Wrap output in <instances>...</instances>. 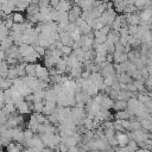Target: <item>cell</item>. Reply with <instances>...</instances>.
<instances>
[{
  "label": "cell",
  "mask_w": 152,
  "mask_h": 152,
  "mask_svg": "<svg viewBox=\"0 0 152 152\" xmlns=\"http://www.w3.org/2000/svg\"><path fill=\"white\" fill-rule=\"evenodd\" d=\"M11 138L14 141H21V140H24V131L20 127L11 128Z\"/></svg>",
  "instance_id": "obj_1"
},
{
  "label": "cell",
  "mask_w": 152,
  "mask_h": 152,
  "mask_svg": "<svg viewBox=\"0 0 152 152\" xmlns=\"http://www.w3.org/2000/svg\"><path fill=\"white\" fill-rule=\"evenodd\" d=\"M115 139H116V141H118V145H119L120 147H124V146H126V145L128 144V141H129V135L121 132V133H118V135L115 137Z\"/></svg>",
  "instance_id": "obj_2"
},
{
  "label": "cell",
  "mask_w": 152,
  "mask_h": 152,
  "mask_svg": "<svg viewBox=\"0 0 152 152\" xmlns=\"http://www.w3.org/2000/svg\"><path fill=\"white\" fill-rule=\"evenodd\" d=\"M30 104L26 101H21L18 104H15V110L19 112V114H27L30 112Z\"/></svg>",
  "instance_id": "obj_3"
},
{
  "label": "cell",
  "mask_w": 152,
  "mask_h": 152,
  "mask_svg": "<svg viewBox=\"0 0 152 152\" xmlns=\"http://www.w3.org/2000/svg\"><path fill=\"white\" fill-rule=\"evenodd\" d=\"M127 21L129 23V25H135V26H138V25L140 24V18H139V15L135 14V13H129V14H127Z\"/></svg>",
  "instance_id": "obj_4"
},
{
  "label": "cell",
  "mask_w": 152,
  "mask_h": 152,
  "mask_svg": "<svg viewBox=\"0 0 152 152\" xmlns=\"http://www.w3.org/2000/svg\"><path fill=\"white\" fill-rule=\"evenodd\" d=\"M129 118H131V114H129L126 109H124V110H118L116 114H115V119H116V120H129Z\"/></svg>",
  "instance_id": "obj_5"
},
{
  "label": "cell",
  "mask_w": 152,
  "mask_h": 152,
  "mask_svg": "<svg viewBox=\"0 0 152 152\" xmlns=\"http://www.w3.org/2000/svg\"><path fill=\"white\" fill-rule=\"evenodd\" d=\"M12 44H13L12 38H11V37H6L5 39H2V40L0 42V48H1L2 50H8V49L12 46Z\"/></svg>",
  "instance_id": "obj_6"
},
{
  "label": "cell",
  "mask_w": 152,
  "mask_h": 152,
  "mask_svg": "<svg viewBox=\"0 0 152 152\" xmlns=\"http://www.w3.org/2000/svg\"><path fill=\"white\" fill-rule=\"evenodd\" d=\"M11 18H12V20H13L14 24H23V23H25L24 15L21 13H19V12H14Z\"/></svg>",
  "instance_id": "obj_7"
},
{
  "label": "cell",
  "mask_w": 152,
  "mask_h": 152,
  "mask_svg": "<svg viewBox=\"0 0 152 152\" xmlns=\"http://www.w3.org/2000/svg\"><path fill=\"white\" fill-rule=\"evenodd\" d=\"M34 68H36V64H33V63H27V64L25 65V74H26V76L34 77Z\"/></svg>",
  "instance_id": "obj_8"
},
{
  "label": "cell",
  "mask_w": 152,
  "mask_h": 152,
  "mask_svg": "<svg viewBox=\"0 0 152 152\" xmlns=\"http://www.w3.org/2000/svg\"><path fill=\"white\" fill-rule=\"evenodd\" d=\"M118 82L122 83V84H128L131 82V76L127 75L126 72H121V75L118 76Z\"/></svg>",
  "instance_id": "obj_9"
},
{
  "label": "cell",
  "mask_w": 152,
  "mask_h": 152,
  "mask_svg": "<svg viewBox=\"0 0 152 152\" xmlns=\"http://www.w3.org/2000/svg\"><path fill=\"white\" fill-rule=\"evenodd\" d=\"M113 108L118 112V110H124L126 109V101H122V100H116L113 104Z\"/></svg>",
  "instance_id": "obj_10"
},
{
  "label": "cell",
  "mask_w": 152,
  "mask_h": 152,
  "mask_svg": "<svg viewBox=\"0 0 152 152\" xmlns=\"http://www.w3.org/2000/svg\"><path fill=\"white\" fill-rule=\"evenodd\" d=\"M61 52H62L63 56H69V55H71V52H72V48H71V46L63 45L62 49H61Z\"/></svg>",
  "instance_id": "obj_11"
},
{
  "label": "cell",
  "mask_w": 152,
  "mask_h": 152,
  "mask_svg": "<svg viewBox=\"0 0 152 152\" xmlns=\"http://www.w3.org/2000/svg\"><path fill=\"white\" fill-rule=\"evenodd\" d=\"M33 49H34V51H36L39 56H43V55H45V53H46L45 48H43V46H40V45H36Z\"/></svg>",
  "instance_id": "obj_12"
},
{
  "label": "cell",
  "mask_w": 152,
  "mask_h": 152,
  "mask_svg": "<svg viewBox=\"0 0 152 152\" xmlns=\"http://www.w3.org/2000/svg\"><path fill=\"white\" fill-rule=\"evenodd\" d=\"M34 134H33V132L31 131V129H26V131H24V140H28V139H31L32 137H33Z\"/></svg>",
  "instance_id": "obj_13"
},
{
  "label": "cell",
  "mask_w": 152,
  "mask_h": 152,
  "mask_svg": "<svg viewBox=\"0 0 152 152\" xmlns=\"http://www.w3.org/2000/svg\"><path fill=\"white\" fill-rule=\"evenodd\" d=\"M21 152H33V150L32 148H26V150H23Z\"/></svg>",
  "instance_id": "obj_14"
},
{
  "label": "cell",
  "mask_w": 152,
  "mask_h": 152,
  "mask_svg": "<svg viewBox=\"0 0 152 152\" xmlns=\"http://www.w3.org/2000/svg\"><path fill=\"white\" fill-rule=\"evenodd\" d=\"M0 8H1V4H0Z\"/></svg>",
  "instance_id": "obj_15"
}]
</instances>
